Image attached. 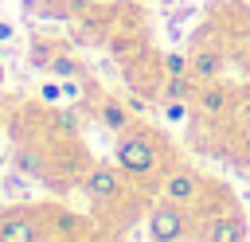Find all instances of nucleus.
<instances>
[{
    "instance_id": "nucleus-20",
    "label": "nucleus",
    "mask_w": 250,
    "mask_h": 242,
    "mask_svg": "<svg viewBox=\"0 0 250 242\" xmlns=\"http://www.w3.org/2000/svg\"><path fill=\"white\" fill-rule=\"evenodd\" d=\"M0 82H4V70H0Z\"/></svg>"
},
{
    "instance_id": "nucleus-12",
    "label": "nucleus",
    "mask_w": 250,
    "mask_h": 242,
    "mask_svg": "<svg viewBox=\"0 0 250 242\" xmlns=\"http://www.w3.org/2000/svg\"><path fill=\"white\" fill-rule=\"evenodd\" d=\"M47 70H51L55 78H70V74H82V66H78V59H70V55H51V62H47Z\"/></svg>"
},
{
    "instance_id": "nucleus-15",
    "label": "nucleus",
    "mask_w": 250,
    "mask_h": 242,
    "mask_svg": "<svg viewBox=\"0 0 250 242\" xmlns=\"http://www.w3.org/2000/svg\"><path fill=\"white\" fill-rule=\"evenodd\" d=\"M39 98H43L47 105H59V101H62V82H59V78H43Z\"/></svg>"
},
{
    "instance_id": "nucleus-3",
    "label": "nucleus",
    "mask_w": 250,
    "mask_h": 242,
    "mask_svg": "<svg viewBox=\"0 0 250 242\" xmlns=\"http://www.w3.org/2000/svg\"><path fill=\"white\" fill-rule=\"evenodd\" d=\"M188 222H191L188 219V207L164 199L148 215V238H156V242H184V238H191V226Z\"/></svg>"
},
{
    "instance_id": "nucleus-8",
    "label": "nucleus",
    "mask_w": 250,
    "mask_h": 242,
    "mask_svg": "<svg viewBox=\"0 0 250 242\" xmlns=\"http://www.w3.org/2000/svg\"><path fill=\"white\" fill-rule=\"evenodd\" d=\"M223 74V51L219 47H199L191 55V78L195 82H211Z\"/></svg>"
},
{
    "instance_id": "nucleus-14",
    "label": "nucleus",
    "mask_w": 250,
    "mask_h": 242,
    "mask_svg": "<svg viewBox=\"0 0 250 242\" xmlns=\"http://www.w3.org/2000/svg\"><path fill=\"white\" fill-rule=\"evenodd\" d=\"M12 160H16V168H20V172H27V176H47V172H43V164H39V156H35V152H27V148H16V156H12Z\"/></svg>"
},
{
    "instance_id": "nucleus-7",
    "label": "nucleus",
    "mask_w": 250,
    "mask_h": 242,
    "mask_svg": "<svg viewBox=\"0 0 250 242\" xmlns=\"http://www.w3.org/2000/svg\"><path fill=\"white\" fill-rule=\"evenodd\" d=\"M227 101H230V90L219 86L215 78H211V82H195V94H191V109H195V113L219 117V113L227 109Z\"/></svg>"
},
{
    "instance_id": "nucleus-19",
    "label": "nucleus",
    "mask_w": 250,
    "mask_h": 242,
    "mask_svg": "<svg viewBox=\"0 0 250 242\" xmlns=\"http://www.w3.org/2000/svg\"><path fill=\"white\" fill-rule=\"evenodd\" d=\"M20 187H23V176L12 172V176H8V191H20Z\"/></svg>"
},
{
    "instance_id": "nucleus-11",
    "label": "nucleus",
    "mask_w": 250,
    "mask_h": 242,
    "mask_svg": "<svg viewBox=\"0 0 250 242\" xmlns=\"http://www.w3.org/2000/svg\"><path fill=\"white\" fill-rule=\"evenodd\" d=\"M160 62H164V78H180V74H191V59H188L184 51H168Z\"/></svg>"
},
{
    "instance_id": "nucleus-2",
    "label": "nucleus",
    "mask_w": 250,
    "mask_h": 242,
    "mask_svg": "<svg viewBox=\"0 0 250 242\" xmlns=\"http://www.w3.org/2000/svg\"><path fill=\"white\" fill-rule=\"evenodd\" d=\"M51 234H55L51 219L35 211H0V242H39Z\"/></svg>"
},
{
    "instance_id": "nucleus-6",
    "label": "nucleus",
    "mask_w": 250,
    "mask_h": 242,
    "mask_svg": "<svg viewBox=\"0 0 250 242\" xmlns=\"http://www.w3.org/2000/svg\"><path fill=\"white\" fill-rule=\"evenodd\" d=\"M250 230H246V219L238 211H219V215H207V226L195 234V238H207V242H242Z\"/></svg>"
},
{
    "instance_id": "nucleus-10",
    "label": "nucleus",
    "mask_w": 250,
    "mask_h": 242,
    "mask_svg": "<svg viewBox=\"0 0 250 242\" xmlns=\"http://www.w3.org/2000/svg\"><path fill=\"white\" fill-rule=\"evenodd\" d=\"M195 94V78L191 74H180V78H168L164 90H160V101H191Z\"/></svg>"
},
{
    "instance_id": "nucleus-17",
    "label": "nucleus",
    "mask_w": 250,
    "mask_h": 242,
    "mask_svg": "<svg viewBox=\"0 0 250 242\" xmlns=\"http://www.w3.org/2000/svg\"><path fill=\"white\" fill-rule=\"evenodd\" d=\"M188 105H191V101H164V117H168V121H184V117H188Z\"/></svg>"
},
{
    "instance_id": "nucleus-9",
    "label": "nucleus",
    "mask_w": 250,
    "mask_h": 242,
    "mask_svg": "<svg viewBox=\"0 0 250 242\" xmlns=\"http://www.w3.org/2000/svg\"><path fill=\"white\" fill-rule=\"evenodd\" d=\"M98 121H102L109 133H125V129H129V105H125V98H102Z\"/></svg>"
},
{
    "instance_id": "nucleus-18",
    "label": "nucleus",
    "mask_w": 250,
    "mask_h": 242,
    "mask_svg": "<svg viewBox=\"0 0 250 242\" xmlns=\"http://www.w3.org/2000/svg\"><path fill=\"white\" fill-rule=\"evenodd\" d=\"M8 43H16V23L0 16V47H8Z\"/></svg>"
},
{
    "instance_id": "nucleus-4",
    "label": "nucleus",
    "mask_w": 250,
    "mask_h": 242,
    "mask_svg": "<svg viewBox=\"0 0 250 242\" xmlns=\"http://www.w3.org/2000/svg\"><path fill=\"white\" fill-rule=\"evenodd\" d=\"M82 191H86V199H94V203H113V199H121V191H125V172H121L117 164H94V168L86 172V180H82Z\"/></svg>"
},
{
    "instance_id": "nucleus-13",
    "label": "nucleus",
    "mask_w": 250,
    "mask_h": 242,
    "mask_svg": "<svg viewBox=\"0 0 250 242\" xmlns=\"http://www.w3.org/2000/svg\"><path fill=\"white\" fill-rule=\"evenodd\" d=\"M59 82H62V101H70V105H82V101H86V86H82V78H78V74L59 78Z\"/></svg>"
},
{
    "instance_id": "nucleus-1",
    "label": "nucleus",
    "mask_w": 250,
    "mask_h": 242,
    "mask_svg": "<svg viewBox=\"0 0 250 242\" xmlns=\"http://www.w3.org/2000/svg\"><path fill=\"white\" fill-rule=\"evenodd\" d=\"M160 160H164V152H160V144H156V137L148 133V129H125V133H117V148H113V164L125 172V176H133V180H145V176H152L156 168H160Z\"/></svg>"
},
{
    "instance_id": "nucleus-16",
    "label": "nucleus",
    "mask_w": 250,
    "mask_h": 242,
    "mask_svg": "<svg viewBox=\"0 0 250 242\" xmlns=\"http://www.w3.org/2000/svg\"><path fill=\"white\" fill-rule=\"evenodd\" d=\"M59 129H62L66 137H78V133H82V117H78L74 109H62V113H59Z\"/></svg>"
},
{
    "instance_id": "nucleus-5",
    "label": "nucleus",
    "mask_w": 250,
    "mask_h": 242,
    "mask_svg": "<svg viewBox=\"0 0 250 242\" xmlns=\"http://www.w3.org/2000/svg\"><path fill=\"white\" fill-rule=\"evenodd\" d=\"M164 199L168 203H180V207H195L199 199H203V180H199V172H191V168H172L168 176H164Z\"/></svg>"
}]
</instances>
